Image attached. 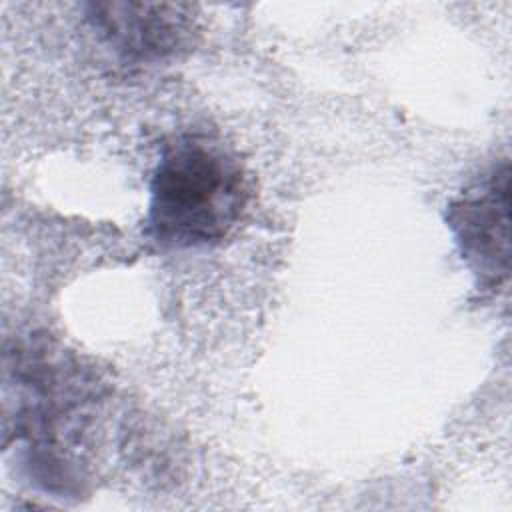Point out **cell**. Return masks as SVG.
Instances as JSON below:
<instances>
[{
	"label": "cell",
	"instance_id": "cell-4",
	"mask_svg": "<svg viewBox=\"0 0 512 512\" xmlns=\"http://www.w3.org/2000/svg\"><path fill=\"white\" fill-rule=\"evenodd\" d=\"M90 26L124 60L152 64L192 46L196 22L186 4L166 2H94Z\"/></svg>",
	"mask_w": 512,
	"mask_h": 512
},
{
	"label": "cell",
	"instance_id": "cell-3",
	"mask_svg": "<svg viewBox=\"0 0 512 512\" xmlns=\"http://www.w3.org/2000/svg\"><path fill=\"white\" fill-rule=\"evenodd\" d=\"M454 242L482 288H500L510 264V172L494 166L446 214Z\"/></svg>",
	"mask_w": 512,
	"mask_h": 512
},
{
	"label": "cell",
	"instance_id": "cell-1",
	"mask_svg": "<svg viewBox=\"0 0 512 512\" xmlns=\"http://www.w3.org/2000/svg\"><path fill=\"white\" fill-rule=\"evenodd\" d=\"M6 360V434L14 436L34 482L78 494L100 404L96 376L46 340L22 342Z\"/></svg>",
	"mask_w": 512,
	"mask_h": 512
},
{
	"label": "cell",
	"instance_id": "cell-2",
	"mask_svg": "<svg viewBox=\"0 0 512 512\" xmlns=\"http://www.w3.org/2000/svg\"><path fill=\"white\" fill-rule=\"evenodd\" d=\"M248 188L238 160L200 134L162 148L150 180L148 234L164 248H198L224 240L238 224Z\"/></svg>",
	"mask_w": 512,
	"mask_h": 512
}]
</instances>
